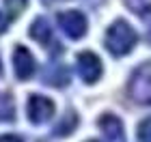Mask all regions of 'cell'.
I'll return each mask as SVG.
<instances>
[{
    "label": "cell",
    "mask_w": 151,
    "mask_h": 142,
    "mask_svg": "<svg viewBox=\"0 0 151 142\" xmlns=\"http://www.w3.org/2000/svg\"><path fill=\"white\" fill-rule=\"evenodd\" d=\"M0 71H2V65H0Z\"/></svg>",
    "instance_id": "9a60e30c"
},
{
    "label": "cell",
    "mask_w": 151,
    "mask_h": 142,
    "mask_svg": "<svg viewBox=\"0 0 151 142\" xmlns=\"http://www.w3.org/2000/svg\"><path fill=\"white\" fill-rule=\"evenodd\" d=\"M15 112V103L9 93H0V121H11Z\"/></svg>",
    "instance_id": "9c48e42d"
},
{
    "label": "cell",
    "mask_w": 151,
    "mask_h": 142,
    "mask_svg": "<svg viewBox=\"0 0 151 142\" xmlns=\"http://www.w3.org/2000/svg\"><path fill=\"white\" fill-rule=\"evenodd\" d=\"M0 142H22V138L13 136V133H6V136H0Z\"/></svg>",
    "instance_id": "4fadbf2b"
},
{
    "label": "cell",
    "mask_w": 151,
    "mask_h": 142,
    "mask_svg": "<svg viewBox=\"0 0 151 142\" xmlns=\"http://www.w3.org/2000/svg\"><path fill=\"white\" fill-rule=\"evenodd\" d=\"M136 136H138V142H151V116L142 118L138 123V131H136Z\"/></svg>",
    "instance_id": "30bf717a"
},
{
    "label": "cell",
    "mask_w": 151,
    "mask_h": 142,
    "mask_svg": "<svg viewBox=\"0 0 151 142\" xmlns=\"http://www.w3.org/2000/svg\"><path fill=\"white\" fill-rule=\"evenodd\" d=\"M26 114H28V121L35 125H41L45 121L52 118L54 114V101L50 97H43V95H30L28 103H26Z\"/></svg>",
    "instance_id": "277c9868"
},
{
    "label": "cell",
    "mask_w": 151,
    "mask_h": 142,
    "mask_svg": "<svg viewBox=\"0 0 151 142\" xmlns=\"http://www.w3.org/2000/svg\"><path fill=\"white\" fill-rule=\"evenodd\" d=\"M56 22L69 39H82L86 35V17L76 9L56 13Z\"/></svg>",
    "instance_id": "3957f363"
},
{
    "label": "cell",
    "mask_w": 151,
    "mask_h": 142,
    "mask_svg": "<svg viewBox=\"0 0 151 142\" xmlns=\"http://www.w3.org/2000/svg\"><path fill=\"white\" fill-rule=\"evenodd\" d=\"M30 37L35 39L37 43H41L43 47H47V45H52L54 43V37H52V30H50V26H47V22L43 17H37L35 22H32V26H30Z\"/></svg>",
    "instance_id": "ba28073f"
},
{
    "label": "cell",
    "mask_w": 151,
    "mask_h": 142,
    "mask_svg": "<svg viewBox=\"0 0 151 142\" xmlns=\"http://www.w3.org/2000/svg\"><path fill=\"white\" fill-rule=\"evenodd\" d=\"M127 95L138 106H151V60L142 63L127 82Z\"/></svg>",
    "instance_id": "7a4b0ae2"
},
{
    "label": "cell",
    "mask_w": 151,
    "mask_h": 142,
    "mask_svg": "<svg viewBox=\"0 0 151 142\" xmlns=\"http://www.w3.org/2000/svg\"><path fill=\"white\" fill-rule=\"evenodd\" d=\"M97 125L101 127V131L106 133L108 140H121L123 138V123L114 114H104V116L97 121Z\"/></svg>",
    "instance_id": "52a82bcc"
},
{
    "label": "cell",
    "mask_w": 151,
    "mask_h": 142,
    "mask_svg": "<svg viewBox=\"0 0 151 142\" xmlns=\"http://www.w3.org/2000/svg\"><path fill=\"white\" fill-rule=\"evenodd\" d=\"M76 121H78V118H76V114L71 116L69 123H65V118H63V121H60V123L56 125V133H58V136H67V133H71V131H73V127H76Z\"/></svg>",
    "instance_id": "8fae6325"
},
{
    "label": "cell",
    "mask_w": 151,
    "mask_h": 142,
    "mask_svg": "<svg viewBox=\"0 0 151 142\" xmlns=\"http://www.w3.org/2000/svg\"><path fill=\"white\" fill-rule=\"evenodd\" d=\"M88 142H97V140H88Z\"/></svg>",
    "instance_id": "5bb4252c"
},
{
    "label": "cell",
    "mask_w": 151,
    "mask_h": 142,
    "mask_svg": "<svg viewBox=\"0 0 151 142\" xmlns=\"http://www.w3.org/2000/svg\"><path fill=\"white\" fill-rule=\"evenodd\" d=\"M78 71L86 84H95L101 78L104 67H101L99 56H95L93 52H80L78 54Z\"/></svg>",
    "instance_id": "5b68a950"
},
{
    "label": "cell",
    "mask_w": 151,
    "mask_h": 142,
    "mask_svg": "<svg viewBox=\"0 0 151 142\" xmlns=\"http://www.w3.org/2000/svg\"><path fill=\"white\" fill-rule=\"evenodd\" d=\"M136 41H138V35H136V30L125 19L112 22L108 26L106 37H104V45L112 56H127V54L134 50Z\"/></svg>",
    "instance_id": "6da1fadb"
},
{
    "label": "cell",
    "mask_w": 151,
    "mask_h": 142,
    "mask_svg": "<svg viewBox=\"0 0 151 142\" xmlns=\"http://www.w3.org/2000/svg\"><path fill=\"white\" fill-rule=\"evenodd\" d=\"M6 26H9V17H6L2 11H0V35L6 30Z\"/></svg>",
    "instance_id": "7c38bea8"
},
{
    "label": "cell",
    "mask_w": 151,
    "mask_h": 142,
    "mask_svg": "<svg viewBox=\"0 0 151 142\" xmlns=\"http://www.w3.org/2000/svg\"><path fill=\"white\" fill-rule=\"evenodd\" d=\"M13 69H15V76L19 80H30L35 69H37L32 54L26 50L24 45H17L15 52H13Z\"/></svg>",
    "instance_id": "8992f818"
}]
</instances>
